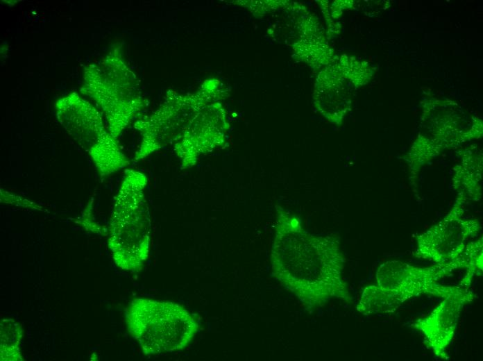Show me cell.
<instances>
[{
	"label": "cell",
	"instance_id": "cell-2",
	"mask_svg": "<svg viewBox=\"0 0 483 361\" xmlns=\"http://www.w3.org/2000/svg\"><path fill=\"white\" fill-rule=\"evenodd\" d=\"M459 268L461 265L457 262L421 267L400 260L386 261L377 269L376 284L362 292L357 310L364 315L390 313L422 294L443 299L455 294L463 287L445 286L439 281Z\"/></svg>",
	"mask_w": 483,
	"mask_h": 361
},
{
	"label": "cell",
	"instance_id": "cell-4",
	"mask_svg": "<svg viewBox=\"0 0 483 361\" xmlns=\"http://www.w3.org/2000/svg\"><path fill=\"white\" fill-rule=\"evenodd\" d=\"M58 121L89 154L103 180L129 165L99 111L75 92L56 103Z\"/></svg>",
	"mask_w": 483,
	"mask_h": 361
},
{
	"label": "cell",
	"instance_id": "cell-10",
	"mask_svg": "<svg viewBox=\"0 0 483 361\" xmlns=\"http://www.w3.org/2000/svg\"><path fill=\"white\" fill-rule=\"evenodd\" d=\"M441 149L435 140L425 138L423 140L418 139L415 142L407 159L411 182L415 181L420 169L436 157Z\"/></svg>",
	"mask_w": 483,
	"mask_h": 361
},
{
	"label": "cell",
	"instance_id": "cell-5",
	"mask_svg": "<svg viewBox=\"0 0 483 361\" xmlns=\"http://www.w3.org/2000/svg\"><path fill=\"white\" fill-rule=\"evenodd\" d=\"M466 200L457 196L452 208L439 222L416 237V258L437 265L459 262L468 266L465 249L469 240L480 230V221L464 217Z\"/></svg>",
	"mask_w": 483,
	"mask_h": 361
},
{
	"label": "cell",
	"instance_id": "cell-9",
	"mask_svg": "<svg viewBox=\"0 0 483 361\" xmlns=\"http://www.w3.org/2000/svg\"><path fill=\"white\" fill-rule=\"evenodd\" d=\"M23 335L20 324L12 319H3L0 324V355L1 361L23 360L19 347Z\"/></svg>",
	"mask_w": 483,
	"mask_h": 361
},
{
	"label": "cell",
	"instance_id": "cell-6",
	"mask_svg": "<svg viewBox=\"0 0 483 361\" xmlns=\"http://www.w3.org/2000/svg\"><path fill=\"white\" fill-rule=\"evenodd\" d=\"M475 299L473 292L463 287L443 298L427 316L411 324L423 334L425 344L438 358L449 360L446 349L455 336L461 310Z\"/></svg>",
	"mask_w": 483,
	"mask_h": 361
},
{
	"label": "cell",
	"instance_id": "cell-1",
	"mask_svg": "<svg viewBox=\"0 0 483 361\" xmlns=\"http://www.w3.org/2000/svg\"><path fill=\"white\" fill-rule=\"evenodd\" d=\"M146 176L127 169L115 197L108 246L115 265L122 270H142L150 251L151 219L144 190Z\"/></svg>",
	"mask_w": 483,
	"mask_h": 361
},
{
	"label": "cell",
	"instance_id": "cell-7",
	"mask_svg": "<svg viewBox=\"0 0 483 361\" xmlns=\"http://www.w3.org/2000/svg\"><path fill=\"white\" fill-rule=\"evenodd\" d=\"M224 126L222 113L215 108L198 112L175 144L180 168H191L201 154L219 145Z\"/></svg>",
	"mask_w": 483,
	"mask_h": 361
},
{
	"label": "cell",
	"instance_id": "cell-8",
	"mask_svg": "<svg viewBox=\"0 0 483 361\" xmlns=\"http://www.w3.org/2000/svg\"><path fill=\"white\" fill-rule=\"evenodd\" d=\"M482 157L469 156L463 158L459 165L454 167L452 186L457 196L467 201H477L482 196Z\"/></svg>",
	"mask_w": 483,
	"mask_h": 361
},
{
	"label": "cell",
	"instance_id": "cell-3",
	"mask_svg": "<svg viewBox=\"0 0 483 361\" xmlns=\"http://www.w3.org/2000/svg\"><path fill=\"white\" fill-rule=\"evenodd\" d=\"M127 330L142 351L155 355L181 351L199 330V323L181 305L169 301L136 298L128 305Z\"/></svg>",
	"mask_w": 483,
	"mask_h": 361
}]
</instances>
